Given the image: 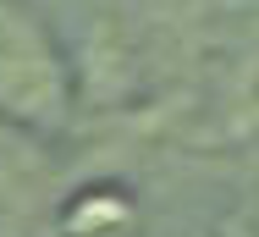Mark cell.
I'll return each instance as SVG.
<instances>
[{"instance_id": "6da1fadb", "label": "cell", "mask_w": 259, "mask_h": 237, "mask_svg": "<svg viewBox=\"0 0 259 237\" xmlns=\"http://www.w3.org/2000/svg\"><path fill=\"white\" fill-rule=\"evenodd\" d=\"M55 110H61V66L50 45L11 0H0V116L50 122Z\"/></svg>"}]
</instances>
